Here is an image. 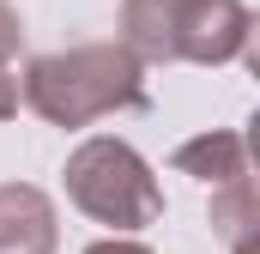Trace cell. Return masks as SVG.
Listing matches in <instances>:
<instances>
[{"label": "cell", "instance_id": "1", "mask_svg": "<svg viewBox=\"0 0 260 254\" xmlns=\"http://www.w3.org/2000/svg\"><path fill=\"white\" fill-rule=\"evenodd\" d=\"M18 97L49 127H91L121 109H145V61H133L121 43H79L61 55H37L18 79Z\"/></svg>", "mask_w": 260, "mask_h": 254}, {"label": "cell", "instance_id": "2", "mask_svg": "<svg viewBox=\"0 0 260 254\" xmlns=\"http://www.w3.org/2000/svg\"><path fill=\"white\" fill-rule=\"evenodd\" d=\"M61 176H67V200H73L85 218L109 224L115 236H121V230H145V224L164 218V188H157L151 164L133 151L127 139H109V133L85 139V145L67 157Z\"/></svg>", "mask_w": 260, "mask_h": 254}, {"label": "cell", "instance_id": "3", "mask_svg": "<svg viewBox=\"0 0 260 254\" xmlns=\"http://www.w3.org/2000/svg\"><path fill=\"white\" fill-rule=\"evenodd\" d=\"M248 37H254V18H248L242 0H188L176 55L200 61V67H230L248 55Z\"/></svg>", "mask_w": 260, "mask_h": 254}, {"label": "cell", "instance_id": "4", "mask_svg": "<svg viewBox=\"0 0 260 254\" xmlns=\"http://www.w3.org/2000/svg\"><path fill=\"white\" fill-rule=\"evenodd\" d=\"M55 248H61L55 200L30 182H6L0 188V254H55Z\"/></svg>", "mask_w": 260, "mask_h": 254}, {"label": "cell", "instance_id": "5", "mask_svg": "<svg viewBox=\"0 0 260 254\" xmlns=\"http://www.w3.org/2000/svg\"><path fill=\"white\" fill-rule=\"evenodd\" d=\"M182 6L188 0H121V49L133 61L170 67L176 55V37H182Z\"/></svg>", "mask_w": 260, "mask_h": 254}, {"label": "cell", "instance_id": "6", "mask_svg": "<svg viewBox=\"0 0 260 254\" xmlns=\"http://www.w3.org/2000/svg\"><path fill=\"white\" fill-rule=\"evenodd\" d=\"M170 164H176L182 176L206 182V188H218V182H230V176H248V139L230 133V127H212V133H200V139H182Z\"/></svg>", "mask_w": 260, "mask_h": 254}, {"label": "cell", "instance_id": "7", "mask_svg": "<svg viewBox=\"0 0 260 254\" xmlns=\"http://www.w3.org/2000/svg\"><path fill=\"white\" fill-rule=\"evenodd\" d=\"M212 230L218 242L236 254V248H260V194L254 176H230L212 188Z\"/></svg>", "mask_w": 260, "mask_h": 254}, {"label": "cell", "instance_id": "8", "mask_svg": "<svg viewBox=\"0 0 260 254\" xmlns=\"http://www.w3.org/2000/svg\"><path fill=\"white\" fill-rule=\"evenodd\" d=\"M18 49H24V24H18V12L0 0V121H12L18 115Z\"/></svg>", "mask_w": 260, "mask_h": 254}, {"label": "cell", "instance_id": "9", "mask_svg": "<svg viewBox=\"0 0 260 254\" xmlns=\"http://www.w3.org/2000/svg\"><path fill=\"white\" fill-rule=\"evenodd\" d=\"M85 254H151V248H145V242H133L127 230H121V236H103V242H91Z\"/></svg>", "mask_w": 260, "mask_h": 254}, {"label": "cell", "instance_id": "10", "mask_svg": "<svg viewBox=\"0 0 260 254\" xmlns=\"http://www.w3.org/2000/svg\"><path fill=\"white\" fill-rule=\"evenodd\" d=\"M236 254H260V248H236Z\"/></svg>", "mask_w": 260, "mask_h": 254}]
</instances>
